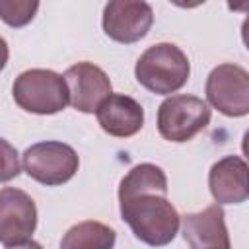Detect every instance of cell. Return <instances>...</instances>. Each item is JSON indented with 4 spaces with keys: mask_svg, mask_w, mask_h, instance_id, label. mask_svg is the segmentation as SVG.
Instances as JSON below:
<instances>
[{
    "mask_svg": "<svg viewBox=\"0 0 249 249\" xmlns=\"http://www.w3.org/2000/svg\"><path fill=\"white\" fill-rule=\"evenodd\" d=\"M119 204L121 218L142 243L163 247L175 239L181 216L167 200V177L160 165H134L121 179Z\"/></svg>",
    "mask_w": 249,
    "mask_h": 249,
    "instance_id": "cell-1",
    "label": "cell"
},
{
    "mask_svg": "<svg viewBox=\"0 0 249 249\" xmlns=\"http://www.w3.org/2000/svg\"><path fill=\"white\" fill-rule=\"evenodd\" d=\"M191 74L187 54L173 43H156L148 47L134 66L140 86L158 95H169L181 89Z\"/></svg>",
    "mask_w": 249,
    "mask_h": 249,
    "instance_id": "cell-2",
    "label": "cell"
},
{
    "mask_svg": "<svg viewBox=\"0 0 249 249\" xmlns=\"http://www.w3.org/2000/svg\"><path fill=\"white\" fill-rule=\"evenodd\" d=\"M14 101L27 113L54 115L68 105L64 78L47 68H31L21 72L12 86Z\"/></svg>",
    "mask_w": 249,
    "mask_h": 249,
    "instance_id": "cell-3",
    "label": "cell"
},
{
    "mask_svg": "<svg viewBox=\"0 0 249 249\" xmlns=\"http://www.w3.org/2000/svg\"><path fill=\"white\" fill-rule=\"evenodd\" d=\"M212 111L208 103L196 95H169L158 107V132L169 142H187L204 130Z\"/></svg>",
    "mask_w": 249,
    "mask_h": 249,
    "instance_id": "cell-4",
    "label": "cell"
},
{
    "mask_svg": "<svg viewBox=\"0 0 249 249\" xmlns=\"http://www.w3.org/2000/svg\"><path fill=\"white\" fill-rule=\"evenodd\" d=\"M23 171L41 185L56 187L68 183L80 165L78 154L72 146L56 140L37 142L21 156Z\"/></svg>",
    "mask_w": 249,
    "mask_h": 249,
    "instance_id": "cell-5",
    "label": "cell"
},
{
    "mask_svg": "<svg viewBox=\"0 0 249 249\" xmlns=\"http://www.w3.org/2000/svg\"><path fill=\"white\" fill-rule=\"evenodd\" d=\"M204 93L208 103L226 117H245L249 113V74L237 64L224 62L212 68Z\"/></svg>",
    "mask_w": 249,
    "mask_h": 249,
    "instance_id": "cell-6",
    "label": "cell"
},
{
    "mask_svg": "<svg viewBox=\"0 0 249 249\" xmlns=\"http://www.w3.org/2000/svg\"><path fill=\"white\" fill-rule=\"evenodd\" d=\"M103 31L117 43H136L144 39L154 23V12L142 0H113L103 8Z\"/></svg>",
    "mask_w": 249,
    "mask_h": 249,
    "instance_id": "cell-7",
    "label": "cell"
},
{
    "mask_svg": "<svg viewBox=\"0 0 249 249\" xmlns=\"http://www.w3.org/2000/svg\"><path fill=\"white\" fill-rule=\"evenodd\" d=\"M37 228V206L33 198L16 187L0 189V243L6 247L23 243Z\"/></svg>",
    "mask_w": 249,
    "mask_h": 249,
    "instance_id": "cell-8",
    "label": "cell"
},
{
    "mask_svg": "<svg viewBox=\"0 0 249 249\" xmlns=\"http://www.w3.org/2000/svg\"><path fill=\"white\" fill-rule=\"evenodd\" d=\"M68 103L82 113H95L111 91V80L93 62H78L64 72Z\"/></svg>",
    "mask_w": 249,
    "mask_h": 249,
    "instance_id": "cell-9",
    "label": "cell"
},
{
    "mask_svg": "<svg viewBox=\"0 0 249 249\" xmlns=\"http://www.w3.org/2000/svg\"><path fill=\"white\" fill-rule=\"evenodd\" d=\"M208 187L216 204H239L249 196L247 163L239 156L218 160L208 171Z\"/></svg>",
    "mask_w": 249,
    "mask_h": 249,
    "instance_id": "cell-10",
    "label": "cell"
},
{
    "mask_svg": "<svg viewBox=\"0 0 249 249\" xmlns=\"http://www.w3.org/2000/svg\"><path fill=\"white\" fill-rule=\"evenodd\" d=\"M97 123L109 136L128 138L144 126L142 105L124 93H111L95 111Z\"/></svg>",
    "mask_w": 249,
    "mask_h": 249,
    "instance_id": "cell-11",
    "label": "cell"
},
{
    "mask_svg": "<svg viewBox=\"0 0 249 249\" xmlns=\"http://www.w3.org/2000/svg\"><path fill=\"white\" fill-rule=\"evenodd\" d=\"M224 210L220 204H210L200 212L183 216V237L191 249L231 247Z\"/></svg>",
    "mask_w": 249,
    "mask_h": 249,
    "instance_id": "cell-12",
    "label": "cell"
},
{
    "mask_svg": "<svg viewBox=\"0 0 249 249\" xmlns=\"http://www.w3.org/2000/svg\"><path fill=\"white\" fill-rule=\"evenodd\" d=\"M117 233L111 226L86 220L74 224L60 239V249H113Z\"/></svg>",
    "mask_w": 249,
    "mask_h": 249,
    "instance_id": "cell-13",
    "label": "cell"
},
{
    "mask_svg": "<svg viewBox=\"0 0 249 249\" xmlns=\"http://www.w3.org/2000/svg\"><path fill=\"white\" fill-rule=\"evenodd\" d=\"M39 10L37 0H0V19L10 27L27 25Z\"/></svg>",
    "mask_w": 249,
    "mask_h": 249,
    "instance_id": "cell-14",
    "label": "cell"
},
{
    "mask_svg": "<svg viewBox=\"0 0 249 249\" xmlns=\"http://www.w3.org/2000/svg\"><path fill=\"white\" fill-rule=\"evenodd\" d=\"M21 173L18 150L0 136V183L12 181Z\"/></svg>",
    "mask_w": 249,
    "mask_h": 249,
    "instance_id": "cell-15",
    "label": "cell"
},
{
    "mask_svg": "<svg viewBox=\"0 0 249 249\" xmlns=\"http://www.w3.org/2000/svg\"><path fill=\"white\" fill-rule=\"evenodd\" d=\"M8 56H10L8 43H6V39L0 35V72L4 70V66H6V62H8Z\"/></svg>",
    "mask_w": 249,
    "mask_h": 249,
    "instance_id": "cell-16",
    "label": "cell"
},
{
    "mask_svg": "<svg viewBox=\"0 0 249 249\" xmlns=\"http://www.w3.org/2000/svg\"><path fill=\"white\" fill-rule=\"evenodd\" d=\"M6 249H43V245L37 243V241H33V239H27V241H23V243L10 245V247H6Z\"/></svg>",
    "mask_w": 249,
    "mask_h": 249,
    "instance_id": "cell-17",
    "label": "cell"
},
{
    "mask_svg": "<svg viewBox=\"0 0 249 249\" xmlns=\"http://www.w3.org/2000/svg\"><path fill=\"white\" fill-rule=\"evenodd\" d=\"M208 249H231V247H208Z\"/></svg>",
    "mask_w": 249,
    "mask_h": 249,
    "instance_id": "cell-18",
    "label": "cell"
}]
</instances>
